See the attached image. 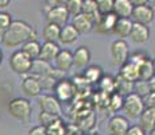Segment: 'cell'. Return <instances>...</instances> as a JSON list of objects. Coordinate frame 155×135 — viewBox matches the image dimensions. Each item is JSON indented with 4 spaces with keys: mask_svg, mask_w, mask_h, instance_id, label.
<instances>
[{
    "mask_svg": "<svg viewBox=\"0 0 155 135\" xmlns=\"http://www.w3.org/2000/svg\"><path fill=\"white\" fill-rule=\"evenodd\" d=\"M32 62L34 61L28 56H26L22 50H15L8 59L11 70L20 76H28L32 68Z\"/></svg>",
    "mask_w": 155,
    "mask_h": 135,
    "instance_id": "cell-3",
    "label": "cell"
},
{
    "mask_svg": "<svg viewBox=\"0 0 155 135\" xmlns=\"http://www.w3.org/2000/svg\"><path fill=\"white\" fill-rule=\"evenodd\" d=\"M151 61H153V69H154V76H155V58H153Z\"/></svg>",
    "mask_w": 155,
    "mask_h": 135,
    "instance_id": "cell-46",
    "label": "cell"
},
{
    "mask_svg": "<svg viewBox=\"0 0 155 135\" xmlns=\"http://www.w3.org/2000/svg\"><path fill=\"white\" fill-rule=\"evenodd\" d=\"M154 16H155L154 7L150 4H146V5H139V7H134L132 14H131V20L134 23L148 26L154 20Z\"/></svg>",
    "mask_w": 155,
    "mask_h": 135,
    "instance_id": "cell-9",
    "label": "cell"
},
{
    "mask_svg": "<svg viewBox=\"0 0 155 135\" xmlns=\"http://www.w3.org/2000/svg\"><path fill=\"white\" fill-rule=\"evenodd\" d=\"M147 135H155V128H154V130H151V131H150V133H148Z\"/></svg>",
    "mask_w": 155,
    "mask_h": 135,
    "instance_id": "cell-47",
    "label": "cell"
},
{
    "mask_svg": "<svg viewBox=\"0 0 155 135\" xmlns=\"http://www.w3.org/2000/svg\"><path fill=\"white\" fill-rule=\"evenodd\" d=\"M2 62H3V50L0 47V65H2Z\"/></svg>",
    "mask_w": 155,
    "mask_h": 135,
    "instance_id": "cell-45",
    "label": "cell"
},
{
    "mask_svg": "<svg viewBox=\"0 0 155 135\" xmlns=\"http://www.w3.org/2000/svg\"><path fill=\"white\" fill-rule=\"evenodd\" d=\"M123 101L124 97L121 95H119L117 92H113L108 96V101H107V106H108V110L112 111V112H117L123 108Z\"/></svg>",
    "mask_w": 155,
    "mask_h": 135,
    "instance_id": "cell-30",
    "label": "cell"
},
{
    "mask_svg": "<svg viewBox=\"0 0 155 135\" xmlns=\"http://www.w3.org/2000/svg\"><path fill=\"white\" fill-rule=\"evenodd\" d=\"M134 93H136L140 97H144L147 93H150V88L146 81H136L134 83Z\"/></svg>",
    "mask_w": 155,
    "mask_h": 135,
    "instance_id": "cell-36",
    "label": "cell"
},
{
    "mask_svg": "<svg viewBox=\"0 0 155 135\" xmlns=\"http://www.w3.org/2000/svg\"><path fill=\"white\" fill-rule=\"evenodd\" d=\"M59 32H61V27L51 25V23H46L42 29V37L45 42H58Z\"/></svg>",
    "mask_w": 155,
    "mask_h": 135,
    "instance_id": "cell-25",
    "label": "cell"
},
{
    "mask_svg": "<svg viewBox=\"0 0 155 135\" xmlns=\"http://www.w3.org/2000/svg\"><path fill=\"white\" fill-rule=\"evenodd\" d=\"M143 100V106H144V110H155V93L150 92L142 97Z\"/></svg>",
    "mask_w": 155,
    "mask_h": 135,
    "instance_id": "cell-38",
    "label": "cell"
},
{
    "mask_svg": "<svg viewBox=\"0 0 155 135\" xmlns=\"http://www.w3.org/2000/svg\"><path fill=\"white\" fill-rule=\"evenodd\" d=\"M134 22L131 19H117L113 29V34L119 38V39H123V38L130 37L131 30H132Z\"/></svg>",
    "mask_w": 155,
    "mask_h": 135,
    "instance_id": "cell-23",
    "label": "cell"
},
{
    "mask_svg": "<svg viewBox=\"0 0 155 135\" xmlns=\"http://www.w3.org/2000/svg\"><path fill=\"white\" fill-rule=\"evenodd\" d=\"M150 27L144 25H139V23H134L132 30H131L130 38L134 43H146L150 39Z\"/></svg>",
    "mask_w": 155,
    "mask_h": 135,
    "instance_id": "cell-17",
    "label": "cell"
},
{
    "mask_svg": "<svg viewBox=\"0 0 155 135\" xmlns=\"http://www.w3.org/2000/svg\"><path fill=\"white\" fill-rule=\"evenodd\" d=\"M59 52H61V47L57 42H43L41 45L39 59L43 62H47V64H51L55 61Z\"/></svg>",
    "mask_w": 155,
    "mask_h": 135,
    "instance_id": "cell-15",
    "label": "cell"
},
{
    "mask_svg": "<svg viewBox=\"0 0 155 135\" xmlns=\"http://www.w3.org/2000/svg\"><path fill=\"white\" fill-rule=\"evenodd\" d=\"M65 7L69 16L74 18L82 12V0H68L65 2Z\"/></svg>",
    "mask_w": 155,
    "mask_h": 135,
    "instance_id": "cell-32",
    "label": "cell"
},
{
    "mask_svg": "<svg viewBox=\"0 0 155 135\" xmlns=\"http://www.w3.org/2000/svg\"><path fill=\"white\" fill-rule=\"evenodd\" d=\"M53 92H54L55 99L59 103H69L76 96V84L69 79H61L57 81Z\"/></svg>",
    "mask_w": 155,
    "mask_h": 135,
    "instance_id": "cell-5",
    "label": "cell"
},
{
    "mask_svg": "<svg viewBox=\"0 0 155 135\" xmlns=\"http://www.w3.org/2000/svg\"><path fill=\"white\" fill-rule=\"evenodd\" d=\"M11 0H0V10H4V8H7L8 5H10Z\"/></svg>",
    "mask_w": 155,
    "mask_h": 135,
    "instance_id": "cell-44",
    "label": "cell"
},
{
    "mask_svg": "<svg viewBox=\"0 0 155 135\" xmlns=\"http://www.w3.org/2000/svg\"><path fill=\"white\" fill-rule=\"evenodd\" d=\"M71 68H73V53L68 49H61L54 61V69L61 73H66Z\"/></svg>",
    "mask_w": 155,
    "mask_h": 135,
    "instance_id": "cell-14",
    "label": "cell"
},
{
    "mask_svg": "<svg viewBox=\"0 0 155 135\" xmlns=\"http://www.w3.org/2000/svg\"><path fill=\"white\" fill-rule=\"evenodd\" d=\"M47 135H68V130L65 123L62 122L61 118H58L55 122H53L50 126L46 127Z\"/></svg>",
    "mask_w": 155,
    "mask_h": 135,
    "instance_id": "cell-31",
    "label": "cell"
},
{
    "mask_svg": "<svg viewBox=\"0 0 155 135\" xmlns=\"http://www.w3.org/2000/svg\"><path fill=\"white\" fill-rule=\"evenodd\" d=\"M22 91L27 97H39L42 93V86H41L39 79L37 76H26L22 81Z\"/></svg>",
    "mask_w": 155,
    "mask_h": 135,
    "instance_id": "cell-12",
    "label": "cell"
},
{
    "mask_svg": "<svg viewBox=\"0 0 155 135\" xmlns=\"http://www.w3.org/2000/svg\"><path fill=\"white\" fill-rule=\"evenodd\" d=\"M153 77H154L153 61H151V58H147L139 65V81H146L147 83Z\"/></svg>",
    "mask_w": 155,
    "mask_h": 135,
    "instance_id": "cell-28",
    "label": "cell"
},
{
    "mask_svg": "<svg viewBox=\"0 0 155 135\" xmlns=\"http://www.w3.org/2000/svg\"><path fill=\"white\" fill-rule=\"evenodd\" d=\"M126 135H147V134L139 127V124H132V126H130Z\"/></svg>",
    "mask_w": 155,
    "mask_h": 135,
    "instance_id": "cell-41",
    "label": "cell"
},
{
    "mask_svg": "<svg viewBox=\"0 0 155 135\" xmlns=\"http://www.w3.org/2000/svg\"><path fill=\"white\" fill-rule=\"evenodd\" d=\"M130 46L124 39H115L111 43V57L113 66H123L130 58Z\"/></svg>",
    "mask_w": 155,
    "mask_h": 135,
    "instance_id": "cell-6",
    "label": "cell"
},
{
    "mask_svg": "<svg viewBox=\"0 0 155 135\" xmlns=\"http://www.w3.org/2000/svg\"><path fill=\"white\" fill-rule=\"evenodd\" d=\"M139 127L148 134L155 128V110H144L139 116Z\"/></svg>",
    "mask_w": 155,
    "mask_h": 135,
    "instance_id": "cell-22",
    "label": "cell"
},
{
    "mask_svg": "<svg viewBox=\"0 0 155 135\" xmlns=\"http://www.w3.org/2000/svg\"><path fill=\"white\" fill-rule=\"evenodd\" d=\"M97 85H99V89L101 92L111 95L115 92V77H112L111 74H104L103 79L100 80V83Z\"/></svg>",
    "mask_w": 155,
    "mask_h": 135,
    "instance_id": "cell-29",
    "label": "cell"
},
{
    "mask_svg": "<svg viewBox=\"0 0 155 135\" xmlns=\"http://www.w3.org/2000/svg\"><path fill=\"white\" fill-rule=\"evenodd\" d=\"M38 106H39L41 112H45V113H49V115L61 118L62 107H61V103L55 99V96H53V95H41L39 97H38Z\"/></svg>",
    "mask_w": 155,
    "mask_h": 135,
    "instance_id": "cell-8",
    "label": "cell"
},
{
    "mask_svg": "<svg viewBox=\"0 0 155 135\" xmlns=\"http://www.w3.org/2000/svg\"><path fill=\"white\" fill-rule=\"evenodd\" d=\"M128 118L123 115H113L108 120V131L109 135H126L130 128Z\"/></svg>",
    "mask_w": 155,
    "mask_h": 135,
    "instance_id": "cell-11",
    "label": "cell"
},
{
    "mask_svg": "<svg viewBox=\"0 0 155 135\" xmlns=\"http://www.w3.org/2000/svg\"><path fill=\"white\" fill-rule=\"evenodd\" d=\"M27 135H47L46 133V127H43V126H34V127H31L28 130Z\"/></svg>",
    "mask_w": 155,
    "mask_h": 135,
    "instance_id": "cell-40",
    "label": "cell"
},
{
    "mask_svg": "<svg viewBox=\"0 0 155 135\" xmlns=\"http://www.w3.org/2000/svg\"><path fill=\"white\" fill-rule=\"evenodd\" d=\"M134 7H139V5H146V4H150L147 0H131Z\"/></svg>",
    "mask_w": 155,
    "mask_h": 135,
    "instance_id": "cell-42",
    "label": "cell"
},
{
    "mask_svg": "<svg viewBox=\"0 0 155 135\" xmlns=\"http://www.w3.org/2000/svg\"><path fill=\"white\" fill-rule=\"evenodd\" d=\"M115 92H117L119 95L126 97L130 93H134V83L123 80L120 76H116L115 77Z\"/></svg>",
    "mask_w": 155,
    "mask_h": 135,
    "instance_id": "cell-26",
    "label": "cell"
},
{
    "mask_svg": "<svg viewBox=\"0 0 155 135\" xmlns=\"http://www.w3.org/2000/svg\"><path fill=\"white\" fill-rule=\"evenodd\" d=\"M7 111L14 119L22 123H27L31 119L32 113L31 101L26 97H15L12 100H10L7 106Z\"/></svg>",
    "mask_w": 155,
    "mask_h": 135,
    "instance_id": "cell-2",
    "label": "cell"
},
{
    "mask_svg": "<svg viewBox=\"0 0 155 135\" xmlns=\"http://www.w3.org/2000/svg\"><path fill=\"white\" fill-rule=\"evenodd\" d=\"M88 135H99L97 133H91V134H88Z\"/></svg>",
    "mask_w": 155,
    "mask_h": 135,
    "instance_id": "cell-48",
    "label": "cell"
},
{
    "mask_svg": "<svg viewBox=\"0 0 155 135\" xmlns=\"http://www.w3.org/2000/svg\"><path fill=\"white\" fill-rule=\"evenodd\" d=\"M99 15H108L113 12V0H96Z\"/></svg>",
    "mask_w": 155,
    "mask_h": 135,
    "instance_id": "cell-35",
    "label": "cell"
},
{
    "mask_svg": "<svg viewBox=\"0 0 155 135\" xmlns=\"http://www.w3.org/2000/svg\"><path fill=\"white\" fill-rule=\"evenodd\" d=\"M117 19L119 18L113 12L108 15H99V18L94 22V30H96V32L104 35L113 34V29H115Z\"/></svg>",
    "mask_w": 155,
    "mask_h": 135,
    "instance_id": "cell-10",
    "label": "cell"
},
{
    "mask_svg": "<svg viewBox=\"0 0 155 135\" xmlns=\"http://www.w3.org/2000/svg\"><path fill=\"white\" fill-rule=\"evenodd\" d=\"M57 119H58V116H53V115H49V113H45V112L39 113V122H41V126H43V127L50 126L53 122H55Z\"/></svg>",
    "mask_w": 155,
    "mask_h": 135,
    "instance_id": "cell-39",
    "label": "cell"
},
{
    "mask_svg": "<svg viewBox=\"0 0 155 135\" xmlns=\"http://www.w3.org/2000/svg\"><path fill=\"white\" fill-rule=\"evenodd\" d=\"M38 38V32L34 26L25 20H14L8 30L2 37V45L7 49H14L25 45L28 41H34Z\"/></svg>",
    "mask_w": 155,
    "mask_h": 135,
    "instance_id": "cell-1",
    "label": "cell"
},
{
    "mask_svg": "<svg viewBox=\"0 0 155 135\" xmlns=\"http://www.w3.org/2000/svg\"><path fill=\"white\" fill-rule=\"evenodd\" d=\"M81 14H85L88 16L93 18L94 20L99 18V12H97V4L94 0H85L82 2V12Z\"/></svg>",
    "mask_w": 155,
    "mask_h": 135,
    "instance_id": "cell-33",
    "label": "cell"
},
{
    "mask_svg": "<svg viewBox=\"0 0 155 135\" xmlns=\"http://www.w3.org/2000/svg\"><path fill=\"white\" fill-rule=\"evenodd\" d=\"M91 58V50L86 46H78L73 53V66H76L77 69H84L89 66Z\"/></svg>",
    "mask_w": 155,
    "mask_h": 135,
    "instance_id": "cell-16",
    "label": "cell"
},
{
    "mask_svg": "<svg viewBox=\"0 0 155 135\" xmlns=\"http://www.w3.org/2000/svg\"><path fill=\"white\" fill-rule=\"evenodd\" d=\"M22 50L26 56H28L32 61H37L39 59V54H41V43L38 42V39L34 41H28L25 45H22Z\"/></svg>",
    "mask_w": 155,
    "mask_h": 135,
    "instance_id": "cell-24",
    "label": "cell"
},
{
    "mask_svg": "<svg viewBox=\"0 0 155 135\" xmlns=\"http://www.w3.org/2000/svg\"><path fill=\"white\" fill-rule=\"evenodd\" d=\"M124 113L130 119H139V116L142 115V112L144 111V106H143V100L140 96L136 93H130L124 97L123 101V108Z\"/></svg>",
    "mask_w": 155,
    "mask_h": 135,
    "instance_id": "cell-7",
    "label": "cell"
},
{
    "mask_svg": "<svg viewBox=\"0 0 155 135\" xmlns=\"http://www.w3.org/2000/svg\"><path fill=\"white\" fill-rule=\"evenodd\" d=\"M134 5L131 0H113V14L119 19H131Z\"/></svg>",
    "mask_w": 155,
    "mask_h": 135,
    "instance_id": "cell-18",
    "label": "cell"
},
{
    "mask_svg": "<svg viewBox=\"0 0 155 135\" xmlns=\"http://www.w3.org/2000/svg\"><path fill=\"white\" fill-rule=\"evenodd\" d=\"M45 18H46L47 23H51L58 27H64L69 22V14L66 11L65 3H58L57 5H50L46 11H45Z\"/></svg>",
    "mask_w": 155,
    "mask_h": 135,
    "instance_id": "cell-4",
    "label": "cell"
},
{
    "mask_svg": "<svg viewBox=\"0 0 155 135\" xmlns=\"http://www.w3.org/2000/svg\"><path fill=\"white\" fill-rule=\"evenodd\" d=\"M12 15L10 12H5V11H0V39L4 35V32L8 30V27L12 23Z\"/></svg>",
    "mask_w": 155,
    "mask_h": 135,
    "instance_id": "cell-34",
    "label": "cell"
},
{
    "mask_svg": "<svg viewBox=\"0 0 155 135\" xmlns=\"http://www.w3.org/2000/svg\"><path fill=\"white\" fill-rule=\"evenodd\" d=\"M117 76H120L126 81H130V83H136V81H139V66L127 61L123 66H120V72Z\"/></svg>",
    "mask_w": 155,
    "mask_h": 135,
    "instance_id": "cell-19",
    "label": "cell"
},
{
    "mask_svg": "<svg viewBox=\"0 0 155 135\" xmlns=\"http://www.w3.org/2000/svg\"><path fill=\"white\" fill-rule=\"evenodd\" d=\"M73 135H74V134H73Z\"/></svg>",
    "mask_w": 155,
    "mask_h": 135,
    "instance_id": "cell-49",
    "label": "cell"
},
{
    "mask_svg": "<svg viewBox=\"0 0 155 135\" xmlns=\"http://www.w3.org/2000/svg\"><path fill=\"white\" fill-rule=\"evenodd\" d=\"M148 84V88H150V92H153V93H155V76L153 77V79H150L147 81Z\"/></svg>",
    "mask_w": 155,
    "mask_h": 135,
    "instance_id": "cell-43",
    "label": "cell"
},
{
    "mask_svg": "<svg viewBox=\"0 0 155 135\" xmlns=\"http://www.w3.org/2000/svg\"><path fill=\"white\" fill-rule=\"evenodd\" d=\"M80 38V34L70 23L61 27V32H59V42L62 45H73L74 42Z\"/></svg>",
    "mask_w": 155,
    "mask_h": 135,
    "instance_id": "cell-21",
    "label": "cell"
},
{
    "mask_svg": "<svg viewBox=\"0 0 155 135\" xmlns=\"http://www.w3.org/2000/svg\"><path fill=\"white\" fill-rule=\"evenodd\" d=\"M94 22L96 20L93 18L88 16L85 14H80L77 16L71 18V23L70 25L78 31V34H88L92 30H94Z\"/></svg>",
    "mask_w": 155,
    "mask_h": 135,
    "instance_id": "cell-13",
    "label": "cell"
},
{
    "mask_svg": "<svg viewBox=\"0 0 155 135\" xmlns=\"http://www.w3.org/2000/svg\"><path fill=\"white\" fill-rule=\"evenodd\" d=\"M51 70H53V68L50 64L41 61V59H37V61L32 62V68H31L30 74H31V76H37V77H42V76L50 74Z\"/></svg>",
    "mask_w": 155,
    "mask_h": 135,
    "instance_id": "cell-27",
    "label": "cell"
},
{
    "mask_svg": "<svg viewBox=\"0 0 155 135\" xmlns=\"http://www.w3.org/2000/svg\"><path fill=\"white\" fill-rule=\"evenodd\" d=\"M147 58H150V57H148L144 52H140V50H139V52H135V53L130 54V58H128V61L139 66V65H140L143 61H146Z\"/></svg>",
    "mask_w": 155,
    "mask_h": 135,
    "instance_id": "cell-37",
    "label": "cell"
},
{
    "mask_svg": "<svg viewBox=\"0 0 155 135\" xmlns=\"http://www.w3.org/2000/svg\"><path fill=\"white\" fill-rule=\"evenodd\" d=\"M103 68L99 66V65H89V66L85 68L84 73H82V77H84L86 84H99L100 80L103 79Z\"/></svg>",
    "mask_w": 155,
    "mask_h": 135,
    "instance_id": "cell-20",
    "label": "cell"
}]
</instances>
